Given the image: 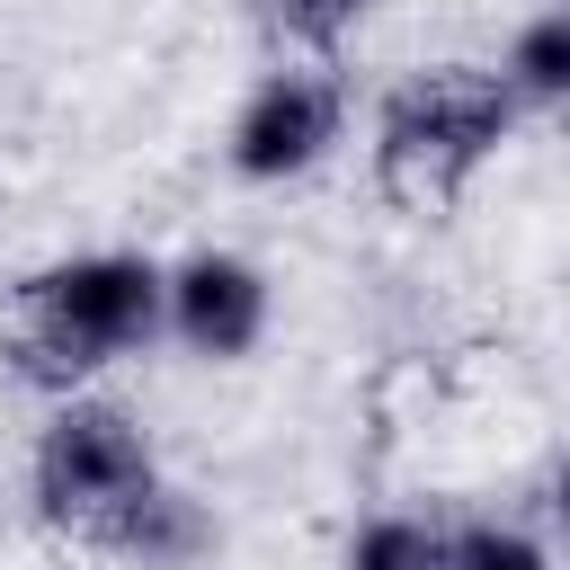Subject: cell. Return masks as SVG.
Instances as JSON below:
<instances>
[{"mask_svg":"<svg viewBox=\"0 0 570 570\" xmlns=\"http://www.w3.org/2000/svg\"><path fill=\"white\" fill-rule=\"evenodd\" d=\"M160 321H169V276L151 258L98 249V258H62L18 285V303L0 321V356L36 392H80L107 356L142 347Z\"/></svg>","mask_w":570,"mask_h":570,"instance_id":"1","label":"cell"},{"mask_svg":"<svg viewBox=\"0 0 570 570\" xmlns=\"http://www.w3.org/2000/svg\"><path fill=\"white\" fill-rule=\"evenodd\" d=\"M508 125H517V98H508L499 71H481V62H428L374 116V187L401 214H445L463 196V178L508 142Z\"/></svg>","mask_w":570,"mask_h":570,"instance_id":"2","label":"cell"},{"mask_svg":"<svg viewBox=\"0 0 570 570\" xmlns=\"http://www.w3.org/2000/svg\"><path fill=\"white\" fill-rule=\"evenodd\" d=\"M151 445L116 401H62L53 428L36 436V517L71 543L98 552V534L151 490Z\"/></svg>","mask_w":570,"mask_h":570,"instance_id":"3","label":"cell"},{"mask_svg":"<svg viewBox=\"0 0 570 570\" xmlns=\"http://www.w3.org/2000/svg\"><path fill=\"white\" fill-rule=\"evenodd\" d=\"M338 125H347V89H338V71H267L258 89H249V107H240V125H232V169L240 178H303L330 142H338Z\"/></svg>","mask_w":570,"mask_h":570,"instance_id":"4","label":"cell"},{"mask_svg":"<svg viewBox=\"0 0 570 570\" xmlns=\"http://www.w3.org/2000/svg\"><path fill=\"white\" fill-rule=\"evenodd\" d=\"M169 330H178L196 356H240V347H258V330H267V276H258L249 258H232V249L187 258V267L169 276Z\"/></svg>","mask_w":570,"mask_h":570,"instance_id":"5","label":"cell"},{"mask_svg":"<svg viewBox=\"0 0 570 570\" xmlns=\"http://www.w3.org/2000/svg\"><path fill=\"white\" fill-rule=\"evenodd\" d=\"M214 543V517L187 499V490H169V481H151L107 534H98V552H116V561H142V570H178V561H196Z\"/></svg>","mask_w":570,"mask_h":570,"instance_id":"6","label":"cell"},{"mask_svg":"<svg viewBox=\"0 0 570 570\" xmlns=\"http://www.w3.org/2000/svg\"><path fill=\"white\" fill-rule=\"evenodd\" d=\"M508 98H570V0L561 9H543V18H525L517 27V45H508Z\"/></svg>","mask_w":570,"mask_h":570,"instance_id":"7","label":"cell"},{"mask_svg":"<svg viewBox=\"0 0 570 570\" xmlns=\"http://www.w3.org/2000/svg\"><path fill=\"white\" fill-rule=\"evenodd\" d=\"M365 9H374V0H249L258 36H267V45H294V53H330Z\"/></svg>","mask_w":570,"mask_h":570,"instance_id":"8","label":"cell"},{"mask_svg":"<svg viewBox=\"0 0 570 570\" xmlns=\"http://www.w3.org/2000/svg\"><path fill=\"white\" fill-rule=\"evenodd\" d=\"M347 570H445V525H428V517H374V525H356Z\"/></svg>","mask_w":570,"mask_h":570,"instance_id":"9","label":"cell"},{"mask_svg":"<svg viewBox=\"0 0 570 570\" xmlns=\"http://www.w3.org/2000/svg\"><path fill=\"white\" fill-rule=\"evenodd\" d=\"M445 570H543V552L508 525H472V534H445Z\"/></svg>","mask_w":570,"mask_h":570,"instance_id":"10","label":"cell"},{"mask_svg":"<svg viewBox=\"0 0 570 570\" xmlns=\"http://www.w3.org/2000/svg\"><path fill=\"white\" fill-rule=\"evenodd\" d=\"M543 508H552V534L570 543V454L552 463V481H543Z\"/></svg>","mask_w":570,"mask_h":570,"instance_id":"11","label":"cell"}]
</instances>
